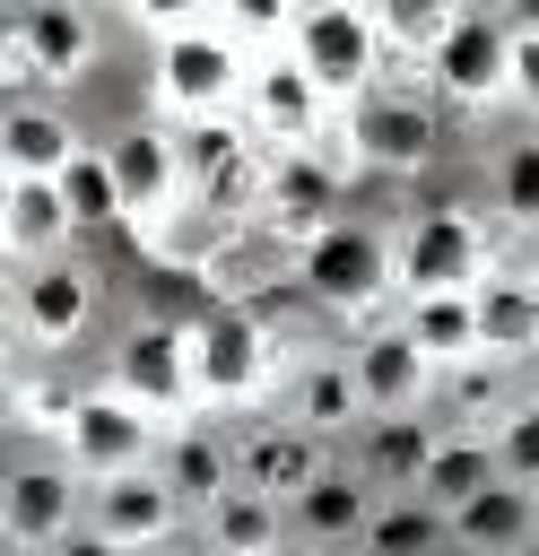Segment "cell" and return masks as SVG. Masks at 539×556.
I'll list each match as a JSON object with an SVG mask.
<instances>
[{
  "label": "cell",
  "instance_id": "6da1fadb",
  "mask_svg": "<svg viewBox=\"0 0 539 556\" xmlns=\"http://www.w3.org/2000/svg\"><path fill=\"white\" fill-rule=\"evenodd\" d=\"M156 26V70H148V96L156 113H174L183 130L191 122H226V104H243L252 87V52L226 35V17H148Z\"/></svg>",
  "mask_w": 539,
  "mask_h": 556
},
{
  "label": "cell",
  "instance_id": "7a4b0ae2",
  "mask_svg": "<svg viewBox=\"0 0 539 556\" xmlns=\"http://www.w3.org/2000/svg\"><path fill=\"white\" fill-rule=\"evenodd\" d=\"M287 61L348 113L383 87L391 70V43H383V17L374 9H296V35H287Z\"/></svg>",
  "mask_w": 539,
  "mask_h": 556
},
{
  "label": "cell",
  "instance_id": "3957f363",
  "mask_svg": "<svg viewBox=\"0 0 539 556\" xmlns=\"http://www.w3.org/2000/svg\"><path fill=\"white\" fill-rule=\"evenodd\" d=\"M278 374V339L252 304H209L191 321V391L200 408H261Z\"/></svg>",
  "mask_w": 539,
  "mask_h": 556
},
{
  "label": "cell",
  "instance_id": "277c9868",
  "mask_svg": "<svg viewBox=\"0 0 539 556\" xmlns=\"http://www.w3.org/2000/svg\"><path fill=\"white\" fill-rule=\"evenodd\" d=\"M391 287H400V269H391V235H383V226L339 217V226H322V235L296 252V295H304V304H322V313L365 321Z\"/></svg>",
  "mask_w": 539,
  "mask_h": 556
},
{
  "label": "cell",
  "instance_id": "5b68a950",
  "mask_svg": "<svg viewBox=\"0 0 539 556\" xmlns=\"http://www.w3.org/2000/svg\"><path fill=\"white\" fill-rule=\"evenodd\" d=\"M391 269H400V295H478L496 278L487 226L469 208H417L391 235Z\"/></svg>",
  "mask_w": 539,
  "mask_h": 556
},
{
  "label": "cell",
  "instance_id": "8992f818",
  "mask_svg": "<svg viewBox=\"0 0 539 556\" xmlns=\"http://www.w3.org/2000/svg\"><path fill=\"white\" fill-rule=\"evenodd\" d=\"M156 452H165V426H156L148 408H130L113 382H104V391H78V408H70V426H61V460H70L87 486L139 478V469H156Z\"/></svg>",
  "mask_w": 539,
  "mask_h": 556
},
{
  "label": "cell",
  "instance_id": "52a82bcc",
  "mask_svg": "<svg viewBox=\"0 0 539 556\" xmlns=\"http://www.w3.org/2000/svg\"><path fill=\"white\" fill-rule=\"evenodd\" d=\"M113 391L130 408H148L165 434L191 426L200 391H191V321H130L113 339Z\"/></svg>",
  "mask_w": 539,
  "mask_h": 556
},
{
  "label": "cell",
  "instance_id": "ba28073f",
  "mask_svg": "<svg viewBox=\"0 0 539 556\" xmlns=\"http://www.w3.org/2000/svg\"><path fill=\"white\" fill-rule=\"evenodd\" d=\"M104 52V26L87 9H17L9 35H0V61H9V87H78Z\"/></svg>",
  "mask_w": 539,
  "mask_h": 556
},
{
  "label": "cell",
  "instance_id": "9c48e42d",
  "mask_svg": "<svg viewBox=\"0 0 539 556\" xmlns=\"http://www.w3.org/2000/svg\"><path fill=\"white\" fill-rule=\"evenodd\" d=\"M426 87L461 113H487V104H513V17L496 9H461V26L443 35V52L426 61Z\"/></svg>",
  "mask_w": 539,
  "mask_h": 556
},
{
  "label": "cell",
  "instance_id": "30bf717a",
  "mask_svg": "<svg viewBox=\"0 0 539 556\" xmlns=\"http://www.w3.org/2000/svg\"><path fill=\"white\" fill-rule=\"evenodd\" d=\"M339 130H348V156H356L365 174H426V165H435V148H443L435 104H426V96H409V87H374L365 104H348V113H339Z\"/></svg>",
  "mask_w": 539,
  "mask_h": 556
},
{
  "label": "cell",
  "instance_id": "8fae6325",
  "mask_svg": "<svg viewBox=\"0 0 539 556\" xmlns=\"http://www.w3.org/2000/svg\"><path fill=\"white\" fill-rule=\"evenodd\" d=\"M339 182H348V174H339L330 148H270V156H261V200H252V208H261L270 235H287V243L304 252L322 226H339Z\"/></svg>",
  "mask_w": 539,
  "mask_h": 556
},
{
  "label": "cell",
  "instance_id": "7c38bea8",
  "mask_svg": "<svg viewBox=\"0 0 539 556\" xmlns=\"http://www.w3.org/2000/svg\"><path fill=\"white\" fill-rule=\"evenodd\" d=\"M0 521H9V547H26V556H52L61 539H78L87 530V478L70 469V460H17L9 469V486H0Z\"/></svg>",
  "mask_w": 539,
  "mask_h": 556
},
{
  "label": "cell",
  "instance_id": "4fadbf2b",
  "mask_svg": "<svg viewBox=\"0 0 539 556\" xmlns=\"http://www.w3.org/2000/svg\"><path fill=\"white\" fill-rule=\"evenodd\" d=\"M348 374H356V391H365V417H426V400H435V382H443L400 321H365V339L348 348Z\"/></svg>",
  "mask_w": 539,
  "mask_h": 556
},
{
  "label": "cell",
  "instance_id": "5bb4252c",
  "mask_svg": "<svg viewBox=\"0 0 539 556\" xmlns=\"http://www.w3.org/2000/svg\"><path fill=\"white\" fill-rule=\"evenodd\" d=\"M104 156H113V182H122V217L130 226H165L174 200L191 191L183 182V139L165 122H130L122 139H104Z\"/></svg>",
  "mask_w": 539,
  "mask_h": 556
},
{
  "label": "cell",
  "instance_id": "9a60e30c",
  "mask_svg": "<svg viewBox=\"0 0 539 556\" xmlns=\"http://www.w3.org/2000/svg\"><path fill=\"white\" fill-rule=\"evenodd\" d=\"M96 304H104V287H96V269H78V261L17 269V339H26V348H78L87 321H96Z\"/></svg>",
  "mask_w": 539,
  "mask_h": 556
},
{
  "label": "cell",
  "instance_id": "2e32d148",
  "mask_svg": "<svg viewBox=\"0 0 539 556\" xmlns=\"http://www.w3.org/2000/svg\"><path fill=\"white\" fill-rule=\"evenodd\" d=\"M374 513H383V486H374L365 469H322V478L287 504V530H296V547H313V556H356Z\"/></svg>",
  "mask_w": 539,
  "mask_h": 556
},
{
  "label": "cell",
  "instance_id": "e0dca14e",
  "mask_svg": "<svg viewBox=\"0 0 539 556\" xmlns=\"http://www.w3.org/2000/svg\"><path fill=\"white\" fill-rule=\"evenodd\" d=\"M339 104L287 61V52H270V61H252V87H243V122L270 139V148H322V122H330Z\"/></svg>",
  "mask_w": 539,
  "mask_h": 556
},
{
  "label": "cell",
  "instance_id": "ac0fdd59",
  "mask_svg": "<svg viewBox=\"0 0 539 556\" xmlns=\"http://www.w3.org/2000/svg\"><path fill=\"white\" fill-rule=\"evenodd\" d=\"M322 469H339V460H330V443H322V434H304L296 417H261V426H243V434H235V486H261V495L296 504Z\"/></svg>",
  "mask_w": 539,
  "mask_h": 556
},
{
  "label": "cell",
  "instance_id": "d6986e66",
  "mask_svg": "<svg viewBox=\"0 0 539 556\" xmlns=\"http://www.w3.org/2000/svg\"><path fill=\"white\" fill-rule=\"evenodd\" d=\"M78 148H87L78 122L61 104H43V96H17L0 113V165H9V182H61L78 165Z\"/></svg>",
  "mask_w": 539,
  "mask_h": 556
},
{
  "label": "cell",
  "instance_id": "ffe728a7",
  "mask_svg": "<svg viewBox=\"0 0 539 556\" xmlns=\"http://www.w3.org/2000/svg\"><path fill=\"white\" fill-rule=\"evenodd\" d=\"M174 521H183V495L156 478V469H139V478H104V486H87V530H104V539H122V547H165L174 539Z\"/></svg>",
  "mask_w": 539,
  "mask_h": 556
},
{
  "label": "cell",
  "instance_id": "44dd1931",
  "mask_svg": "<svg viewBox=\"0 0 539 556\" xmlns=\"http://www.w3.org/2000/svg\"><path fill=\"white\" fill-rule=\"evenodd\" d=\"M183 139V182L200 208H226V200H261V165H252V139L235 122H191L174 130Z\"/></svg>",
  "mask_w": 539,
  "mask_h": 556
},
{
  "label": "cell",
  "instance_id": "7402d4cb",
  "mask_svg": "<svg viewBox=\"0 0 539 556\" xmlns=\"http://www.w3.org/2000/svg\"><path fill=\"white\" fill-rule=\"evenodd\" d=\"M435 443H443L435 417H365V426H356V469H365L383 495H417Z\"/></svg>",
  "mask_w": 539,
  "mask_h": 556
},
{
  "label": "cell",
  "instance_id": "603a6c76",
  "mask_svg": "<svg viewBox=\"0 0 539 556\" xmlns=\"http://www.w3.org/2000/svg\"><path fill=\"white\" fill-rule=\"evenodd\" d=\"M70 235H78V217H70L61 182H9V191H0V243H9V261H17V269L61 261V243H70Z\"/></svg>",
  "mask_w": 539,
  "mask_h": 556
},
{
  "label": "cell",
  "instance_id": "cb8c5ba5",
  "mask_svg": "<svg viewBox=\"0 0 539 556\" xmlns=\"http://www.w3.org/2000/svg\"><path fill=\"white\" fill-rule=\"evenodd\" d=\"M478 356L487 365H539V287H530V269L522 278L496 269L478 287Z\"/></svg>",
  "mask_w": 539,
  "mask_h": 556
},
{
  "label": "cell",
  "instance_id": "d4e9b609",
  "mask_svg": "<svg viewBox=\"0 0 539 556\" xmlns=\"http://www.w3.org/2000/svg\"><path fill=\"white\" fill-rule=\"evenodd\" d=\"M539 539V495L530 486H487V495H469L461 513H452V556H522Z\"/></svg>",
  "mask_w": 539,
  "mask_h": 556
},
{
  "label": "cell",
  "instance_id": "484cf974",
  "mask_svg": "<svg viewBox=\"0 0 539 556\" xmlns=\"http://www.w3.org/2000/svg\"><path fill=\"white\" fill-rule=\"evenodd\" d=\"M287 417L304 426V434H348V426H365V391H356V374H348V356H304L296 374H287Z\"/></svg>",
  "mask_w": 539,
  "mask_h": 556
},
{
  "label": "cell",
  "instance_id": "4316f807",
  "mask_svg": "<svg viewBox=\"0 0 539 556\" xmlns=\"http://www.w3.org/2000/svg\"><path fill=\"white\" fill-rule=\"evenodd\" d=\"M200 539H209V556H278L296 530H287V504H278V495L226 486V495L200 513Z\"/></svg>",
  "mask_w": 539,
  "mask_h": 556
},
{
  "label": "cell",
  "instance_id": "83f0119b",
  "mask_svg": "<svg viewBox=\"0 0 539 556\" xmlns=\"http://www.w3.org/2000/svg\"><path fill=\"white\" fill-rule=\"evenodd\" d=\"M400 330L426 348L435 374L478 365V295H400Z\"/></svg>",
  "mask_w": 539,
  "mask_h": 556
},
{
  "label": "cell",
  "instance_id": "f1b7e54d",
  "mask_svg": "<svg viewBox=\"0 0 539 556\" xmlns=\"http://www.w3.org/2000/svg\"><path fill=\"white\" fill-rule=\"evenodd\" d=\"M156 478H165L183 504H200V513H209V504L235 486V443H226L217 426H174V434H165V452H156Z\"/></svg>",
  "mask_w": 539,
  "mask_h": 556
},
{
  "label": "cell",
  "instance_id": "f546056e",
  "mask_svg": "<svg viewBox=\"0 0 539 556\" xmlns=\"http://www.w3.org/2000/svg\"><path fill=\"white\" fill-rule=\"evenodd\" d=\"M496 478H504V469H496V443H487L478 426H443V443H435V460H426V486H417V495H426L435 513H461V504H469V495H487Z\"/></svg>",
  "mask_w": 539,
  "mask_h": 556
},
{
  "label": "cell",
  "instance_id": "4dcf8cb0",
  "mask_svg": "<svg viewBox=\"0 0 539 556\" xmlns=\"http://www.w3.org/2000/svg\"><path fill=\"white\" fill-rule=\"evenodd\" d=\"M443 547H452V513H435L426 495H383L356 556H443Z\"/></svg>",
  "mask_w": 539,
  "mask_h": 556
},
{
  "label": "cell",
  "instance_id": "1f68e13d",
  "mask_svg": "<svg viewBox=\"0 0 539 556\" xmlns=\"http://www.w3.org/2000/svg\"><path fill=\"white\" fill-rule=\"evenodd\" d=\"M487 191H496V217L530 235L539 226V139H504L487 165Z\"/></svg>",
  "mask_w": 539,
  "mask_h": 556
},
{
  "label": "cell",
  "instance_id": "d6a6232c",
  "mask_svg": "<svg viewBox=\"0 0 539 556\" xmlns=\"http://www.w3.org/2000/svg\"><path fill=\"white\" fill-rule=\"evenodd\" d=\"M374 17H383V43H391L400 61H417V70H426V61L443 52V35L461 26V9H443V0H391V9H374Z\"/></svg>",
  "mask_w": 539,
  "mask_h": 556
},
{
  "label": "cell",
  "instance_id": "836d02e7",
  "mask_svg": "<svg viewBox=\"0 0 539 556\" xmlns=\"http://www.w3.org/2000/svg\"><path fill=\"white\" fill-rule=\"evenodd\" d=\"M61 200H70V217H78V235H87V226H122V182H113V156H104V148H78V165L61 174Z\"/></svg>",
  "mask_w": 539,
  "mask_h": 556
},
{
  "label": "cell",
  "instance_id": "e575fe53",
  "mask_svg": "<svg viewBox=\"0 0 539 556\" xmlns=\"http://www.w3.org/2000/svg\"><path fill=\"white\" fill-rule=\"evenodd\" d=\"M487 443H496L504 486H539V400H513V408L487 426Z\"/></svg>",
  "mask_w": 539,
  "mask_h": 556
},
{
  "label": "cell",
  "instance_id": "d590c367",
  "mask_svg": "<svg viewBox=\"0 0 539 556\" xmlns=\"http://www.w3.org/2000/svg\"><path fill=\"white\" fill-rule=\"evenodd\" d=\"M496 374H504V365H487V356H478V365H461V374H443V391H452V408H461V417H469L478 434H487V426H496V417L513 408Z\"/></svg>",
  "mask_w": 539,
  "mask_h": 556
},
{
  "label": "cell",
  "instance_id": "8d00e7d4",
  "mask_svg": "<svg viewBox=\"0 0 539 556\" xmlns=\"http://www.w3.org/2000/svg\"><path fill=\"white\" fill-rule=\"evenodd\" d=\"M513 104L539 122V35H522V26H513Z\"/></svg>",
  "mask_w": 539,
  "mask_h": 556
},
{
  "label": "cell",
  "instance_id": "74e56055",
  "mask_svg": "<svg viewBox=\"0 0 539 556\" xmlns=\"http://www.w3.org/2000/svg\"><path fill=\"white\" fill-rule=\"evenodd\" d=\"M52 556H139V547H122V539H104V530H78V539H61Z\"/></svg>",
  "mask_w": 539,
  "mask_h": 556
},
{
  "label": "cell",
  "instance_id": "f35d334b",
  "mask_svg": "<svg viewBox=\"0 0 539 556\" xmlns=\"http://www.w3.org/2000/svg\"><path fill=\"white\" fill-rule=\"evenodd\" d=\"M278 556H313V547H296V539H287V547H278Z\"/></svg>",
  "mask_w": 539,
  "mask_h": 556
},
{
  "label": "cell",
  "instance_id": "ab89813d",
  "mask_svg": "<svg viewBox=\"0 0 539 556\" xmlns=\"http://www.w3.org/2000/svg\"><path fill=\"white\" fill-rule=\"evenodd\" d=\"M522 400H539V365H530V391H522Z\"/></svg>",
  "mask_w": 539,
  "mask_h": 556
},
{
  "label": "cell",
  "instance_id": "60d3db41",
  "mask_svg": "<svg viewBox=\"0 0 539 556\" xmlns=\"http://www.w3.org/2000/svg\"><path fill=\"white\" fill-rule=\"evenodd\" d=\"M522 556H539V539H530V547H522Z\"/></svg>",
  "mask_w": 539,
  "mask_h": 556
},
{
  "label": "cell",
  "instance_id": "b9f144b4",
  "mask_svg": "<svg viewBox=\"0 0 539 556\" xmlns=\"http://www.w3.org/2000/svg\"><path fill=\"white\" fill-rule=\"evenodd\" d=\"M530 287H539V269H530Z\"/></svg>",
  "mask_w": 539,
  "mask_h": 556
},
{
  "label": "cell",
  "instance_id": "7bdbcfd3",
  "mask_svg": "<svg viewBox=\"0 0 539 556\" xmlns=\"http://www.w3.org/2000/svg\"><path fill=\"white\" fill-rule=\"evenodd\" d=\"M530 495H539V486H530Z\"/></svg>",
  "mask_w": 539,
  "mask_h": 556
}]
</instances>
